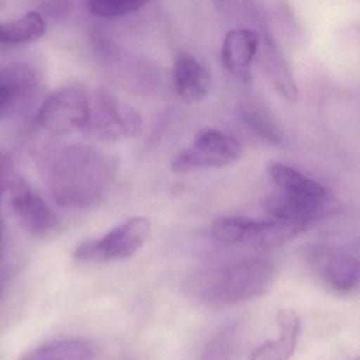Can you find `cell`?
Instances as JSON below:
<instances>
[{
	"mask_svg": "<svg viewBox=\"0 0 360 360\" xmlns=\"http://www.w3.org/2000/svg\"><path fill=\"white\" fill-rule=\"evenodd\" d=\"M41 170L48 193L58 205L83 210L104 197L113 167L96 147L75 143L46 151Z\"/></svg>",
	"mask_w": 360,
	"mask_h": 360,
	"instance_id": "6da1fadb",
	"label": "cell"
},
{
	"mask_svg": "<svg viewBox=\"0 0 360 360\" xmlns=\"http://www.w3.org/2000/svg\"><path fill=\"white\" fill-rule=\"evenodd\" d=\"M275 278V267L269 261L245 259L200 275L195 292L210 305L235 304L266 294Z\"/></svg>",
	"mask_w": 360,
	"mask_h": 360,
	"instance_id": "7a4b0ae2",
	"label": "cell"
},
{
	"mask_svg": "<svg viewBox=\"0 0 360 360\" xmlns=\"http://www.w3.org/2000/svg\"><path fill=\"white\" fill-rule=\"evenodd\" d=\"M142 115L108 90L90 94L89 119L84 132L103 141L134 138L142 132Z\"/></svg>",
	"mask_w": 360,
	"mask_h": 360,
	"instance_id": "3957f363",
	"label": "cell"
},
{
	"mask_svg": "<svg viewBox=\"0 0 360 360\" xmlns=\"http://www.w3.org/2000/svg\"><path fill=\"white\" fill-rule=\"evenodd\" d=\"M242 155L241 143L214 128H203L195 134L193 145L172 158L170 167L179 174L231 165Z\"/></svg>",
	"mask_w": 360,
	"mask_h": 360,
	"instance_id": "277c9868",
	"label": "cell"
},
{
	"mask_svg": "<svg viewBox=\"0 0 360 360\" xmlns=\"http://www.w3.org/2000/svg\"><path fill=\"white\" fill-rule=\"evenodd\" d=\"M150 221L145 217H134L111 229L96 240H88L77 246L75 257L89 262L129 258L146 243L150 235Z\"/></svg>",
	"mask_w": 360,
	"mask_h": 360,
	"instance_id": "5b68a950",
	"label": "cell"
},
{
	"mask_svg": "<svg viewBox=\"0 0 360 360\" xmlns=\"http://www.w3.org/2000/svg\"><path fill=\"white\" fill-rule=\"evenodd\" d=\"M90 94L79 86H67L50 94L37 113L41 127L54 134L85 129L89 119Z\"/></svg>",
	"mask_w": 360,
	"mask_h": 360,
	"instance_id": "8992f818",
	"label": "cell"
},
{
	"mask_svg": "<svg viewBox=\"0 0 360 360\" xmlns=\"http://www.w3.org/2000/svg\"><path fill=\"white\" fill-rule=\"evenodd\" d=\"M41 86L39 71L30 63H0V121L16 117L32 106Z\"/></svg>",
	"mask_w": 360,
	"mask_h": 360,
	"instance_id": "52a82bcc",
	"label": "cell"
},
{
	"mask_svg": "<svg viewBox=\"0 0 360 360\" xmlns=\"http://www.w3.org/2000/svg\"><path fill=\"white\" fill-rule=\"evenodd\" d=\"M8 187L13 214L29 233L45 235L56 226L58 218L53 210L26 181L14 176Z\"/></svg>",
	"mask_w": 360,
	"mask_h": 360,
	"instance_id": "ba28073f",
	"label": "cell"
},
{
	"mask_svg": "<svg viewBox=\"0 0 360 360\" xmlns=\"http://www.w3.org/2000/svg\"><path fill=\"white\" fill-rule=\"evenodd\" d=\"M174 79L179 98L187 105L201 103L212 86V75L205 65L187 52L174 58Z\"/></svg>",
	"mask_w": 360,
	"mask_h": 360,
	"instance_id": "9c48e42d",
	"label": "cell"
},
{
	"mask_svg": "<svg viewBox=\"0 0 360 360\" xmlns=\"http://www.w3.org/2000/svg\"><path fill=\"white\" fill-rule=\"evenodd\" d=\"M276 319L279 337L254 349L250 360H288L292 357L298 345L300 320L294 311L288 309H280Z\"/></svg>",
	"mask_w": 360,
	"mask_h": 360,
	"instance_id": "30bf717a",
	"label": "cell"
},
{
	"mask_svg": "<svg viewBox=\"0 0 360 360\" xmlns=\"http://www.w3.org/2000/svg\"><path fill=\"white\" fill-rule=\"evenodd\" d=\"M265 207L274 218L299 221L309 226L326 212L323 199L302 197L285 191L271 195L265 202Z\"/></svg>",
	"mask_w": 360,
	"mask_h": 360,
	"instance_id": "8fae6325",
	"label": "cell"
},
{
	"mask_svg": "<svg viewBox=\"0 0 360 360\" xmlns=\"http://www.w3.org/2000/svg\"><path fill=\"white\" fill-rule=\"evenodd\" d=\"M307 229L309 225L288 219L254 220L243 243L252 248L271 250L283 245Z\"/></svg>",
	"mask_w": 360,
	"mask_h": 360,
	"instance_id": "7c38bea8",
	"label": "cell"
},
{
	"mask_svg": "<svg viewBox=\"0 0 360 360\" xmlns=\"http://www.w3.org/2000/svg\"><path fill=\"white\" fill-rule=\"evenodd\" d=\"M259 46L260 39L252 29L239 28L229 31L221 48L223 67L233 73L245 70L257 56Z\"/></svg>",
	"mask_w": 360,
	"mask_h": 360,
	"instance_id": "4fadbf2b",
	"label": "cell"
},
{
	"mask_svg": "<svg viewBox=\"0 0 360 360\" xmlns=\"http://www.w3.org/2000/svg\"><path fill=\"white\" fill-rule=\"evenodd\" d=\"M321 278L326 288L339 294L355 290L359 281V262L347 252H337L326 259L321 267Z\"/></svg>",
	"mask_w": 360,
	"mask_h": 360,
	"instance_id": "5bb4252c",
	"label": "cell"
},
{
	"mask_svg": "<svg viewBox=\"0 0 360 360\" xmlns=\"http://www.w3.org/2000/svg\"><path fill=\"white\" fill-rule=\"evenodd\" d=\"M96 347L86 339L53 341L22 356L20 360H92Z\"/></svg>",
	"mask_w": 360,
	"mask_h": 360,
	"instance_id": "9a60e30c",
	"label": "cell"
},
{
	"mask_svg": "<svg viewBox=\"0 0 360 360\" xmlns=\"http://www.w3.org/2000/svg\"><path fill=\"white\" fill-rule=\"evenodd\" d=\"M269 172L274 182L281 187L282 191L313 199L326 197V189L321 184L286 164L274 162L269 165Z\"/></svg>",
	"mask_w": 360,
	"mask_h": 360,
	"instance_id": "2e32d148",
	"label": "cell"
},
{
	"mask_svg": "<svg viewBox=\"0 0 360 360\" xmlns=\"http://www.w3.org/2000/svg\"><path fill=\"white\" fill-rule=\"evenodd\" d=\"M47 27L39 12L31 11L12 22H0V44L22 45L45 35Z\"/></svg>",
	"mask_w": 360,
	"mask_h": 360,
	"instance_id": "e0dca14e",
	"label": "cell"
},
{
	"mask_svg": "<svg viewBox=\"0 0 360 360\" xmlns=\"http://www.w3.org/2000/svg\"><path fill=\"white\" fill-rule=\"evenodd\" d=\"M263 64L269 79L273 82L280 94L295 102L298 98V89L292 72L279 50L271 41H266L263 49Z\"/></svg>",
	"mask_w": 360,
	"mask_h": 360,
	"instance_id": "ac0fdd59",
	"label": "cell"
},
{
	"mask_svg": "<svg viewBox=\"0 0 360 360\" xmlns=\"http://www.w3.org/2000/svg\"><path fill=\"white\" fill-rule=\"evenodd\" d=\"M240 340L239 324H227L207 343L201 360H236L239 353Z\"/></svg>",
	"mask_w": 360,
	"mask_h": 360,
	"instance_id": "d6986e66",
	"label": "cell"
},
{
	"mask_svg": "<svg viewBox=\"0 0 360 360\" xmlns=\"http://www.w3.org/2000/svg\"><path fill=\"white\" fill-rule=\"evenodd\" d=\"M252 219L245 217H223L214 221L212 233L214 239L225 244L243 243L252 224Z\"/></svg>",
	"mask_w": 360,
	"mask_h": 360,
	"instance_id": "ffe728a7",
	"label": "cell"
},
{
	"mask_svg": "<svg viewBox=\"0 0 360 360\" xmlns=\"http://www.w3.org/2000/svg\"><path fill=\"white\" fill-rule=\"evenodd\" d=\"M90 13L100 18H121L140 11L147 5L140 0H91L88 1Z\"/></svg>",
	"mask_w": 360,
	"mask_h": 360,
	"instance_id": "44dd1931",
	"label": "cell"
},
{
	"mask_svg": "<svg viewBox=\"0 0 360 360\" xmlns=\"http://www.w3.org/2000/svg\"><path fill=\"white\" fill-rule=\"evenodd\" d=\"M41 8L50 18H64L72 11L73 3L71 1H49V3H44Z\"/></svg>",
	"mask_w": 360,
	"mask_h": 360,
	"instance_id": "7402d4cb",
	"label": "cell"
},
{
	"mask_svg": "<svg viewBox=\"0 0 360 360\" xmlns=\"http://www.w3.org/2000/svg\"><path fill=\"white\" fill-rule=\"evenodd\" d=\"M10 182L9 164L3 153H0V201L3 197L6 187H8Z\"/></svg>",
	"mask_w": 360,
	"mask_h": 360,
	"instance_id": "603a6c76",
	"label": "cell"
},
{
	"mask_svg": "<svg viewBox=\"0 0 360 360\" xmlns=\"http://www.w3.org/2000/svg\"><path fill=\"white\" fill-rule=\"evenodd\" d=\"M3 244H4L3 221H1V216H0V257H1V254H3Z\"/></svg>",
	"mask_w": 360,
	"mask_h": 360,
	"instance_id": "cb8c5ba5",
	"label": "cell"
},
{
	"mask_svg": "<svg viewBox=\"0 0 360 360\" xmlns=\"http://www.w3.org/2000/svg\"><path fill=\"white\" fill-rule=\"evenodd\" d=\"M4 284H5V280H4L3 276H0V296L3 294Z\"/></svg>",
	"mask_w": 360,
	"mask_h": 360,
	"instance_id": "d4e9b609",
	"label": "cell"
},
{
	"mask_svg": "<svg viewBox=\"0 0 360 360\" xmlns=\"http://www.w3.org/2000/svg\"><path fill=\"white\" fill-rule=\"evenodd\" d=\"M355 360H358V359H355Z\"/></svg>",
	"mask_w": 360,
	"mask_h": 360,
	"instance_id": "484cf974",
	"label": "cell"
}]
</instances>
